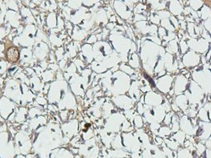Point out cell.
I'll return each mask as SVG.
<instances>
[{"instance_id": "1", "label": "cell", "mask_w": 211, "mask_h": 158, "mask_svg": "<svg viewBox=\"0 0 211 158\" xmlns=\"http://www.w3.org/2000/svg\"><path fill=\"white\" fill-rule=\"evenodd\" d=\"M6 57L8 62L15 63L19 59V51L15 47H10L6 52Z\"/></svg>"}]
</instances>
